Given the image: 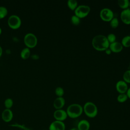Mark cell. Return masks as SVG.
I'll return each mask as SVG.
<instances>
[{"label": "cell", "mask_w": 130, "mask_h": 130, "mask_svg": "<svg viewBox=\"0 0 130 130\" xmlns=\"http://www.w3.org/2000/svg\"><path fill=\"white\" fill-rule=\"evenodd\" d=\"M94 49L98 51H105L109 48V42L107 37L103 35H98L94 36L91 41Z\"/></svg>", "instance_id": "1"}, {"label": "cell", "mask_w": 130, "mask_h": 130, "mask_svg": "<svg viewBox=\"0 0 130 130\" xmlns=\"http://www.w3.org/2000/svg\"><path fill=\"white\" fill-rule=\"evenodd\" d=\"M83 112V107L78 104L70 105L66 110L68 116L71 118H76L79 117Z\"/></svg>", "instance_id": "2"}, {"label": "cell", "mask_w": 130, "mask_h": 130, "mask_svg": "<svg viewBox=\"0 0 130 130\" xmlns=\"http://www.w3.org/2000/svg\"><path fill=\"white\" fill-rule=\"evenodd\" d=\"M83 112L85 115L89 118L95 117L98 112V108L95 104L91 102H87L85 103L83 107Z\"/></svg>", "instance_id": "3"}, {"label": "cell", "mask_w": 130, "mask_h": 130, "mask_svg": "<svg viewBox=\"0 0 130 130\" xmlns=\"http://www.w3.org/2000/svg\"><path fill=\"white\" fill-rule=\"evenodd\" d=\"M24 43L27 48H32L37 46L38 39L34 34L27 33L24 37Z\"/></svg>", "instance_id": "4"}, {"label": "cell", "mask_w": 130, "mask_h": 130, "mask_svg": "<svg viewBox=\"0 0 130 130\" xmlns=\"http://www.w3.org/2000/svg\"><path fill=\"white\" fill-rule=\"evenodd\" d=\"M90 11V7L85 5H80L78 6L77 8L74 10V13L76 16L79 18H83L87 16Z\"/></svg>", "instance_id": "5"}, {"label": "cell", "mask_w": 130, "mask_h": 130, "mask_svg": "<svg viewBox=\"0 0 130 130\" xmlns=\"http://www.w3.org/2000/svg\"><path fill=\"white\" fill-rule=\"evenodd\" d=\"M9 26L13 29H16L20 27L21 24L20 18L16 15H12L9 16L8 20Z\"/></svg>", "instance_id": "6"}, {"label": "cell", "mask_w": 130, "mask_h": 130, "mask_svg": "<svg viewBox=\"0 0 130 130\" xmlns=\"http://www.w3.org/2000/svg\"><path fill=\"white\" fill-rule=\"evenodd\" d=\"M100 16L103 21L110 22L114 18V13L110 8H105L101 10Z\"/></svg>", "instance_id": "7"}, {"label": "cell", "mask_w": 130, "mask_h": 130, "mask_svg": "<svg viewBox=\"0 0 130 130\" xmlns=\"http://www.w3.org/2000/svg\"><path fill=\"white\" fill-rule=\"evenodd\" d=\"M53 117L55 120L63 121L67 119L68 115L66 111L61 109L56 110L53 113Z\"/></svg>", "instance_id": "8"}, {"label": "cell", "mask_w": 130, "mask_h": 130, "mask_svg": "<svg viewBox=\"0 0 130 130\" xmlns=\"http://www.w3.org/2000/svg\"><path fill=\"white\" fill-rule=\"evenodd\" d=\"M66 125L63 121L54 120L52 122L49 126V130H65Z\"/></svg>", "instance_id": "9"}, {"label": "cell", "mask_w": 130, "mask_h": 130, "mask_svg": "<svg viewBox=\"0 0 130 130\" xmlns=\"http://www.w3.org/2000/svg\"><path fill=\"white\" fill-rule=\"evenodd\" d=\"M115 87L117 91L119 93H126L128 89L127 83H126L123 80L118 81L116 83Z\"/></svg>", "instance_id": "10"}, {"label": "cell", "mask_w": 130, "mask_h": 130, "mask_svg": "<svg viewBox=\"0 0 130 130\" xmlns=\"http://www.w3.org/2000/svg\"><path fill=\"white\" fill-rule=\"evenodd\" d=\"M121 21L126 24H130V8L123 10L120 13Z\"/></svg>", "instance_id": "11"}, {"label": "cell", "mask_w": 130, "mask_h": 130, "mask_svg": "<svg viewBox=\"0 0 130 130\" xmlns=\"http://www.w3.org/2000/svg\"><path fill=\"white\" fill-rule=\"evenodd\" d=\"M13 118V113L11 109H5L2 113V118L5 122H10Z\"/></svg>", "instance_id": "12"}, {"label": "cell", "mask_w": 130, "mask_h": 130, "mask_svg": "<svg viewBox=\"0 0 130 130\" xmlns=\"http://www.w3.org/2000/svg\"><path fill=\"white\" fill-rule=\"evenodd\" d=\"M109 48L113 52L118 53L122 51V50L123 49V46L122 45L121 43H120L119 42L115 41V42L110 43L109 44Z\"/></svg>", "instance_id": "13"}, {"label": "cell", "mask_w": 130, "mask_h": 130, "mask_svg": "<svg viewBox=\"0 0 130 130\" xmlns=\"http://www.w3.org/2000/svg\"><path fill=\"white\" fill-rule=\"evenodd\" d=\"M65 104V100L62 97H57L53 102V107L56 110L61 109Z\"/></svg>", "instance_id": "14"}, {"label": "cell", "mask_w": 130, "mask_h": 130, "mask_svg": "<svg viewBox=\"0 0 130 130\" xmlns=\"http://www.w3.org/2000/svg\"><path fill=\"white\" fill-rule=\"evenodd\" d=\"M90 127V125L89 121L85 119H82L78 122L77 128L78 130H89Z\"/></svg>", "instance_id": "15"}, {"label": "cell", "mask_w": 130, "mask_h": 130, "mask_svg": "<svg viewBox=\"0 0 130 130\" xmlns=\"http://www.w3.org/2000/svg\"><path fill=\"white\" fill-rule=\"evenodd\" d=\"M30 54V51L27 47L23 48L20 52V56L23 59H26L29 58Z\"/></svg>", "instance_id": "16"}, {"label": "cell", "mask_w": 130, "mask_h": 130, "mask_svg": "<svg viewBox=\"0 0 130 130\" xmlns=\"http://www.w3.org/2000/svg\"><path fill=\"white\" fill-rule=\"evenodd\" d=\"M67 5L70 10L74 11L78 7V2L76 0H69Z\"/></svg>", "instance_id": "17"}, {"label": "cell", "mask_w": 130, "mask_h": 130, "mask_svg": "<svg viewBox=\"0 0 130 130\" xmlns=\"http://www.w3.org/2000/svg\"><path fill=\"white\" fill-rule=\"evenodd\" d=\"M129 3V1L128 0H118V6L123 10L128 8Z\"/></svg>", "instance_id": "18"}, {"label": "cell", "mask_w": 130, "mask_h": 130, "mask_svg": "<svg viewBox=\"0 0 130 130\" xmlns=\"http://www.w3.org/2000/svg\"><path fill=\"white\" fill-rule=\"evenodd\" d=\"M121 44L123 47H130V36L127 35L124 37L121 40Z\"/></svg>", "instance_id": "19"}, {"label": "cell", "mask_w": 130, "mask_h": 130, "mask_svg": "<svg viewBox=\"0 0 130 130\" xmlns=\"http://www.w3.org/2000/svg\"><path fill=\"white\" fill-rule=\"evenodd\" d=\"M128 99V96L126 93H120L117 98V101L119 103H124Z\"/></svg>", "instance_id": "20"}, {"label": "cell", "mask_w": 130, "mask_h": 130, "mask_svg": "<svg viewBox=\"0 0 130 130\" xmlns=\"http://www.w3.org/2000/svg\"><path fill=\"white\" fill-rule=\"evenodd\" d=\"M110 26L113 28H116L119 25V20L117 17H114L110 21Z\"/></svg>", "instance_id": "21"}, {"label": "cell", "mask_w": 130, "mask_h": 130, "mask_svg": "<svg viewBox=\"0 0 130 130\" xmlns=\"http://www.w3.org/2000/svg\"><path fill=\"white\" fill-rule=\"evenodd\" d=\"M13 105V100L11 98H8L6 99L4 102V105L6 107V109H10Z\"/></svg>", "instance_id": "22"}, {"label": "cell", "mask_w": 130, "mask_h": 130, "mask_svg": "<svg viewBox=\"0 0 130 130\" xmlns=\"http://www.w3.org/2000/svg\"><path fill=\"white\" fill-rule=\"evenodd\" d=\"M8 14L7 9L4 6H0V19L5 17Z\"/></svg>", "instance_id": "23"}, {"label": "cell", "mask_w": 130, "mask_h": 130, "mask_svg": "<svg viewBox=\"0 0 130 130\" xmlns=\"http://www.w3.org/2000/svg\"><path fill=\"white\" fill-rule=\"evenodd\" d=\"M123 79L126 83H130V70H126L123 73Z\"/></svg>", "instance_id": "24"}, {"label": "cell", "mask_w": 130, "mask_h": 130, "mask_svg": "<svg viewBox=\"0 0 130 130\" xmlns=\"http://www.w3.org/2000/svg\"><path fill=\"white\" fill-rule=\"evenodd\" d=\"M71 21L73 25H78L80 23V18H79L75 15H74L71 18Z\"/></svg>", "instance_id": "25"}, {"label": "cell", "mask_w": 130, "mask_h": 130, "mask_svg": "<svg viewBox=\"0 0 130 130\" xmlns=\"http://www.w3.org/2000/svg\"><path fill=\"white\" fill-rule=\"evenodd\" d=\"M55 93L58 97H62L64 94V89L61 87H57L55 90Z\"/></svg>", "instance_id": "26"}, {"label": "cell", "mask_w": 130, "mask_h": 130, "mask_svg": "<svg viewBox=\"0 0 130 130\" xmlns=\"http://www.w3.org/2000/svg\"><path fill=\"white\" fill-rule=\"evenodd\" d=\"M107 38L108 39V41H109V43H112L116 41V35L113 33H110L107 36Z\"/></svg>", "instance_id": "27"}, {"label": "cell", "mask_w": 130, "mask_h": 130, "mask_svg": "<svg viewBox=\"0 0 130 130\" xmlns=\"http://www.w3.org/2000/svg\"><path fill=\"white\" fill-rule=\"evenodd\" d=\"M11 126H15V127H19L23 130H30L28 127H25V125H21V124H17V123H15V124H14L13 125H12Z\"/></svg>", "instance_id": "28"}, {"label": "cell", "mask_w": 130, "mask_h": 130, "mask_svg": "<svg viewBox=\"0 0 130 130\" xmlns=\"http://www.w3.org/2000/svg\"><path fill=\"white\" fill-rule=\"evenodd\" d=\"M105 51L106 54H108V55L110 54L111 53V52H112L111 50L109 48H107V49H106V50H105Z\"/></svg>", "instance_id": "29"}, {"label": "cell", "mask_w": 130, "mask_h": 130, "mask_svg": "<svg viewBox=\"0 0 130 130\" xmlns=\"http://www.w3.org/2000/svg\"><path fill=\"white\" fill-rule=\"evenodd\" d=\"M126 94H127V95L128 96V98L130 99V87L128 88V89H127V90L126 92Z\"/></svg>", "instance_id": "30"}, {"label": "cell", "mask_w": 130, "mask_h": 130, "mask_svg": "<svg viewBox=\"0 0 130 130\" xmlns=\"http://www.w3.org/2000/svg\"><path fill=\"white\" fill-rule=\"evenodd\" d=\"M2 52H3V50H2V48L1 46H0V57H1V56H2Z\"/></svg>", "instance_id": "31"}, {"label": "cell", "mask_w": 130, "mask_h": 130, "mask_svg": "<svg viewBox=\"0 0 130 130\" xmlns=\"http://www.w3.org/2000/svg\"><path fill=\"white\" fill-rule=\"evenodd\" d=\"M70 130H78V129L77 128H75V127H74V128H72L70 129Z\"/></svg>", "instance_id": "32"}, {"label": "cell", "mask_w": 130, "mask_h": 130, "mask_svg": "<svg viewBox=\"0 0 130 130\" xmlns=\"http://www.w3.org/2000/svg\"><path fill=\"white\" fill-rule=\"evenodd\" d=\"M2 28L0 27V35H1V34H2Z\"/></svg>", "instance_id": "33"}, {"label": "cell", "mask_w": 130, "mask_h": 130, "mask_svg": "<svg viewBox=\"0 0 130 130\" xmlns=\"http://www.w3.org/2000/svg\"><path fill=\"white\" fill-rule=\"evenodd\" d=\"M129 7L130 8V1H129Z\"/></svg>", "instance_id": "34"}, {"label": "cell", "mask_w": 130, "mask_h": 130, "mask_svg": "<svg viewBox=\"0 0 130 130\" xmlns=\"http://www.w3.org/2000/svg\"><path fill=\"white\" fill-rule=\"evenodd\" d=\"M42 130H47V129H42Z\"/></svg>", "instance_id": "35"}, {"label": "cell", "mask_w": 130, "mask_h": 130, "mask_svg": "<svg viewBox=\"0 0 130 130\" xmlns=\"http://www.w3.org/2000/svg\"><path fill=\"white\" fill-rule=\"evenodd\" d=\"M129 67H130V63H129Z\"/></svg>", "instance_id": "36"}]
</instances>
